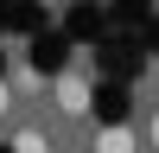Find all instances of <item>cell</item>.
<instances>
[{
	"label": "cell",
	"instance_id": "6da1fadb",
	"mask_svg": "<svg viewBox=\"0 0 159 153\" xmlns=\"http://www.w3.org/2000/svg\"><path fill=\"white\" fill-rule=\"evenodd\" d=\"M51 102H57L64 115H89V70H64L57 83H51Z\"/></svg>",
	"mask_w": 159,
	"mask_h": 153
},
{
	"label": "cell",
	"instance_id": "7a4b0ae2",
	"mask_svg": "<svg viewBox=\"0 0 159 153\" xmlns=\"http://www.w3.org/2000/svg\"><path fill=\"white\" fill-rule=\"evenodd\" d=\"M96 153H134V128H102V134H96Z\"/></svg>",
	"mask_w": 159,
	"mask_h": 153
},
{
	"label": "cell",
	"instance_id": "3957f363",
	"mask_svg": "<svg viewBox=\"0 0 159 153\" xmlns=\"http://www.w3.org/2000/svg\"><path fill=\"white\" fill-rule=\"evenodd\" d=\"M13 153H45V134H32V128H25V134H13Z\"/></svg>",
	"mask_w": 159,
	"mask_h": 153
},
{
	"label": "cell",
	"instance_id": "277c9868",
	"mask_svg": "<svg viewBox=\"0 0 159 153\" xmlns=\"http://www.w3.org/2000/svg\"><path fill=\"white\" fill-rule=\"evenodd\" d=\"M147 140H153V147H159V115H153V128H147Z\"/></svg>",
	"mask_w": 159,
	"mask_h": 153
}]
</instances>
